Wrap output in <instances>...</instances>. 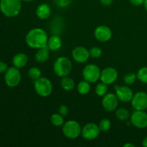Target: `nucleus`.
Wrapping results in <instances>:
<instances>
[{
  "mask_svg": "<svg viewBox=\"0 0 147 147\" xmlns=\"http://www.w3.org/2000/svg\"><path fill=\"white\" fill-rule=\"evenodd\" d=\"M48 36L42 28H34L28 32L25 37V42L30 47L40 49L47 45Z\"/></svg>",
  "mask_w": 147,
  "mask_h": 147,
  "instance_id": "nucleus-1",
  "label": "nucleus"
},
{
  "mask_svg": "<svg viewBox=\"0 0 147 147\" xmlns=\"http://www.w3.org/2000/svg\"><path fill=\"white\" fill-rule=\"evenodd\" d=\"M21 9V0H0V11L6 17H17Z\"/></svg>",
  "mask_w": 147,
  "mask_h": 147,
  "instance_id": "nucleus-2",
  "label": "nucleus"
},
{
  "mask_svg": "<svg viewBox=\"0 0 147 147\" xmlns=\"http://www.w3.org/2000/svg\"><path fill=\"white\" fill-rule=\"evenodd\" d=\"M73 64L70 59L67 57H60L55 61L53 65L54 73L59 77L67 76L72 71Z\"/></svg>",
  "mask_w": 147,
  "mask_h": 147,
  "instance_id": "nucleus-3",
  "label": "nucleus"
},
{
  "mask_svg": "<svg viewBox=\"0 0 147 147\" xmlns=\"http://www.w3.org/2000/svg\"><path fill=\"white\" fill-rule=\"evenodd\" d=\"M34 88L36 93L41 97H48L53 92V86L52 82L47 78L40 77L34 80Z\"/></svg>",
  "mask_w": 147,
  "mask_h": 147,
  "instance_id": "nucleus-4",
  "label": "nucleus"
},
{
  "mask_svg": "<svg viewBox=\"0 0 147 147\" xmlns=\"http://www.w3.org/2000/svg\"><path fill=\"white\" fill-rule=\"evenodd\" d=\"M82 128L80 123L74 120H70L63 124V133L66 138L75 139L81 134Z\"/></svg>",
  "mask_w": 147,
  "mask_h": 147,
  "instance_id": "nucleus-5",
  "label": "nucleus"
},
{
  "mask_svg": "<svg viewBox=\"0 0 147 147\" xmlns=\"http://www.w3.org/2000/svg\"><path fill=\"white\" fill-rule=\"evenodd\" d=\"M21 78L22 76L20 70L15 66L9 67L4 75L5 83L10 88H14L18 86L21 81Z\"/></svg>",
  "mask_w": 147,
  "mask_h": 147,
  "instance_id": "nucleus-6",
  "label": "nucleus"
},
{
  "mask_svg": "<svg viewBox=\"0 0 147 147\" xmlns=\"http://www.w3.org/2000/svg\"><path fill=\"white\" fill-rule=\"evenodd\" d=\"M100 73L101 71L98 66L95 64H88L83 68V78L90 83H94L100 79Z\"/></svg>",
  "mask_w": 147,
  "mask_h": 147,
  "instance_id": "nucleus-7",
  "label": "nucleus"
},
{
  "mask_svg": "<svg viewBox=\"0 0 147 147\" xmlns=\"http://www.w3.org/2000/svg\"><path fill=\"white\" fill-rule=\"evenodd\" d=\"M99 126L95 123H88L85 125L81 131V135L86 140H93L100 134Z\"/></svg>",
  "mask_w": 147,
  "mask_h": 147,
  "instance_id": "nucleus-8",
  "label": "nucleus"
},
{
  "mask_svg": "<svg viewBox=\"0 0 147 147\" xmlns=\"http://www.w3.org/2000/svg\"><path fill=\"white\" fill-rule=\"evenodd\" d=\"M131 102L135 110L145 111L147 109V93L142 91L135 93Z\"/></svg>",
  "mask_w": 147,
  "mask_h": 147,
  "instance_id": "nucleus-9",
  "label": "nucleus"
},
{
  "mask_svg": "<svg viewBox=\"0 0 147 147\" xmlns=\"http://www.w3.org/2000/svg\"><path fill=\"white\" fill-rule=\"evenodd\" d=\"M131 122L135 127L145 129L147 127V113L144 111L136 110L131 116Z\"/></svg>",
  "mask_w": 147,
  "mask_h": 147,
  "instance_id": "nucleus-10",
  "label": "nucleus"
},
{
  "mask_svg": "<svg viewBox=\"0 0 147 147\" xmlns=\"http://www.w3.org/2000/svg\"><path fill=\"white\" fill-rule=\"evenodd\" d=\"M119 98L116 94L112 93H106L103 97L102 106L103 109L109 112L114 111L119 105Z\"/></svg>",
  "mask_w": 147,
  "mask_h": 147,
  "instance_id": "nucleus-11",
  "label": "nucleus"
},
{
  "mask_svg": "<svg viewBox=\"0 0 147 147\" xmlns=\"http://www.w3.org/2000/svg\"><path fill=\"white\" fill-rule=\"evenodd\" d=\"M116 90V95L120 101L123 103H128L131 100L134 96V93L131 89L126 86H114Z\"/></svg>",
  "mask_w": 147,
  "mask_h": 147,
  "instance_id": "nucleus-12",
  "label": "nucleus"
},
{
  "mask_svg": "<svg viewBox=\"0 0 147 147\" xmlns=\"http://www.w3.org/2000/svg\"><path fill=\"white\" fill-rule=\"evenodd\" d=\"M118 76H119V73L114 67H108L101 71L100 80L106 84L111 85L117 80Z\"/></svg>",
  "mask_w": 147,
  "mask_h": 147,
  "instance_id": "nucleus-13",
  "label": "nucleus"
},
{
  "mask_svg": "<svg viewBox=\"0 0 147 147\" xmlns=\"http://www.w3.org/2000/svg\"><path fill=\"white\" fill-rule=\"evenodd\" d=\"M95 37L99 42H106L111 40L112 37V31L109 27L100 25L96 27L94 32Z\"/></svg>",
  "mask_w": 147,
  "mask_h": 147,
  "instance_id": "nucleus-14",
  "label": "nucleus"
},
{
  "mask_svg": "<svg viewBox=\"0 0 147 147\" xmlns=\"http://www.w3.org/2000/svg\"><path fill=\"white\" fill-rule=\"evenodd\" d=\"M72 57L76 63H86L90 57V53H89V50H88L86 47L78 46L73 50Z\"/></svg>",
  "mask_w": 147,
  "mask_h": 147,
  "instance_id": "nucleus-15",
  "label": "nucleus"
},
{
  "mask_svg": "<svg viewBox=\"0 0 147 147\" xmlns=\"http://www.w3.org/2000/svg\"><path fill=\"white\" fill-rule=\"evenodd\" d=\"M51 14V8L46 3H42L37 7L36 9V15L40 20H46Z\"/></svg>",
  "mask_w": 147,
  "mask_h": 147,
  "instance_id": "nucleus-16",
  "label": "nucleus"
},
{
  "mask_svg": "<svg viewBox=\"0 0 147 147\" xmlns=\"http://www.w3.org/2000/svg\"><path fill=\"white\" fill-rule=\"evenodd\" d=\"M27 63H28V57L24 53H17L13 57V65L15 66L17 68L20 69L22 67H24L27 64Z\"/></svg>",
  "mask_w": 147,
  "mask_h": 147,
  "instance_id": "nucleus-17",
  "label": "nucleus"
},
{
  "mask_svg": "<svg viewBox=\"0 0 147 147\" xmlns=\"http://www.w3.org/2000/svg\"><path fill=\"white\" fill-rule=\"evenodd\" d=\"M50 50L47 46L38 49L34 56L36 61L40 63H45L50 57Z\"/></svg>",
  "mask_w": 147,
  "mask_h": 147,
  "instance_id": "nucleus-18",
  "label": "nucleus"
},
{
  "mask_svg": "<svg viewBox=\"0 0 147 147\" xmlns=\"http://www.w3.org/2000/svg\"><path fill=\"white\" fill-rule=\"evenodd\" d=\"M47 46L52 51H57L62 47L61 39L57 35L52 36L48 38Z\"/></svg>",
  "mask_w": 147,
  "mask_h": 147,
  "instance_id": "nucleus-19",
  "label": "nucleus"
},
{
  "mask_svg": "<svg viewBox=\"0 0 147 147\" xmlns=\"http://www.w3.org/2000/svg\"><path fill=\"white\" fill-rule=\"evenodd\" d=\"M61 87L66 91H70L73 90L75 87V81L71 78L65 76L62 78L61 82H60Z\"/></svg>",
  "mask_w": 147,
  "mask_h": 147,
  "instance_id": "nucleus-20",
  "label": "nucleus"
},
{
  "mask_svg": "<svg viewBox=\"0 0 147 147\" xmlns=\"http://www.w3.org/2000/svg\"><path fill=\"white\" fill-rule=\"evenodd\" d=\"M90 83L86 80H83L78 84L77 90L80 94L86 95L90 92Z\"/></svg>",
  "mask_w": 147,
  "mask_h": 147,
  "instance_id": "nucleus-21",
  "label": "nucleus"
},
{
  "mask_svg": "<svg viewBox=\"0 0 147 147\" xmlns=\"http://www.w3.org/2000/svg\"><path fill=\"white\" fill-rule=\"evenodd\" d=\"M116 116L120 121H126L130 117V113L127 109L124 108H119L116 111Z\"/></svg>",
  "mask_w": 147,
  "mask_h": 147,
  "instance_id": "nucleus-22",
  "label": "nucleus"
},
{
  "mask_svg": "<svg viewBox=\"0 0 147 147\" xmlns=\"http://www.w3.org/2000/svg\"><path fill=\"white\" fill-rule=\"evenodd\" d=\"M50 121L53 126L56 127H60L64 124L63 116L60 113H54L50 117Z\"/></svg>",
  "mask_w": 147,
  "mask_h": 147,
  "instance_id": "nucleus-23",
  "label": "nucleus"
},
{
  "mask_svg": "<svg viewBox=\"0 0 147 147\" xmlns=\"http://www.w3.org/2000/svg\"><path fill=\"white\" fill-rule=\"evenodd\" d=\"M96 94L100 97H103L108 92V85L104 83H100L96 86V90H95Z\"/></svg>",
  "mask_w": 147,
  "mask_h": 147,
  "instance_id": "nucleus-24",
  "label": "nucleus"
},
{
  "mask_svg": "<svg viewBox=\"0 0 147 147\" xmlns=\"http://www.w3.org/2000/svg\"><path fill=\"white\" fill-rule=\"evenodd\" d=\"M28 76L33 80H36L41 77V70L36 67H32L28 70Z\"/></svg>",
  "mask_w": 147,
  "mask_h": 147,
  "instance_id": "nucleus-25",
  "label": "nucleus"
},
{
  "mask_svg": "<svg viewBox=\"0 0 147 147\" xmlns=\"http://www.w3.org/2000/svg\"><path fill=\"white\" fill-rule=\"evenodd\" d=\"M137 79L141 82L147 84V67H143L137 72Z\"/></svg>",
  "mask_w": 147,
  "mask_h": 147,
  "instance_id": "nucleus-26",
  "label": "nucleus"
},
{
  "mask_svg": "<svg viewBox=\"0 0 147 147\" xmlns=\"http://www.w3.org/2000/svg\"><path fill=\"white\" fill-rule=\"evenodd\" d=\"M136 79H137V76L136 73H129L125 75L123 77V82L128 86H131L135 83Z\"/></svg>",
  "mask_w": 147,
  "mask_h": 147,
  "instance_id": "nucleus-27",
  "label": "nucleus"
},
{
  "mask_svg": "<svg viewBox=\"0 0 147 147\" xmlns=\"http://www.w3.org/2000/svg\"><path fill=\"white\" fill-rule=\"evenodd\" d=\"M98 126L100 131L106 132L108 131H109V129H111V121L109 120V119H103L102 120H100Z\"/></svg>",
  "mask_w": 147,
  "mask_h": 147,
  "instance_id": "nucleus-28",
  "label": "nucleus"
},
{
  "mask_svg": "<svg viewBox=\"0 0 147 147\" xmlns=\"http://www.w3.org/2000/svg\"><path fill=\"white\" fill-rule=\"evenodd\" d=\"M90 56L93 58H98L100 57L102 54V50L98 47H93L89 50Z\"/></svg>",
  "mask_w": 147,
  "mask_h": 147,
  "instance_id": "nucleus-29",
  "label": "nucleus"
},
{
  "mask_svg": "<svg viewBox=\"0 0 147 147\" xmlns=\"http://www.w3.org/2000/svg\"><path fill=\"white\" fill-rule=\"evenodd\" d=\"M72 1L73 0H54L56 5L58 6L59 7H62V8H64V7L70 5Z\"/></svg>",
  "mask_w": 147,
  "mask_h": 147,
  "instance_id": "nucleus-30",
  "label": "nucleus"
},
{
  "mask_svg": "<svg viewBox=\"0 0 147 147\" xmlns=\"http://www.w3.org/2000/svg\"><path fill=\"white\" fill-rule=\"evenodd\" d=\"M59 113L61 114L63 116H67V113H68V109H67V106L65 105H61L59 108Z\"/></svg>",
  "mask_w": 147,
  "mask_h": 147,
  "instance_id": "nucleus-31",
  "label": "nucleus"
},
{
  "mask_svg": "<svg viewBox=\"0 0 147 147\" xmlns=\"http://www.w3.org/2000/svg\"><path fill=\"white\" fill-rule=\"evenodd\" d=\"M8 69V66L6 63L3 61H0V73H5Z\"/></svg>",
  "mask_w": 147,
  "mask_h": 147,
  "instance_id": "nucleus-32",
  "label": "nucleus"
},
{
  "mask_svg": "<svg viewBox=\"0 0 147 147\" xmlns=\"http://www.w3.org/2000/svg\"><path fill=\"white\" fill-rule=\"evenodd\" d=\"M130 2L134 6H141L144 4V0H129Z\"/></svg>",
  "mask_w": 147,
  "mask_h": 147,
  "instance_id": "nucleus-33",
  "label": "nucleus"
},
{
  "mask_svg": "<svg viewBox=\"0 0 147 147\" xmlns=\"http://www.w3.org/2000/svg\"><path fill=\"white\" fill-rule=\"evenodd\" d=\"M114 0H100V3L104 6H109L113 2Z\"/></svg>",
  "mask_w": 147,
  "mask_h": 147,
  "instance_id": "nucleus-34",
  "label": "nucleus"
},
{
  "mask_svg": "<svg viewBox=\"0 0 147 147\" xmlns=\"http://www.w3.org/2000/svg\"><path fill=\"white\" fill-rule=\"evenodd\" d=\"M142 145H143L144 147H147V136L146 138H144V139L143 140V142H142Z\"/></svg>",
  "mask_w": 147,
  "mask_h": 147,
  "instance_id": "nucleus-35",
  "label": "nucleus"
},
{
  "mask_svg": "<svg viewBox=\"0 0 147 147\" xmlns=\"http://www.w3.org/2000/svg\"><path fill=\"white\" fill-rule=\"evenodd\" d=\"M123 146L124 147H129V146H130V147H134L135 146L134 144H131V143H128V144H125L124 145H123Z\"/></svg>",
  "mask_w": 147,
  "mask_h": 147,
  "instance_id": "nucleus-36",
  "label": "nucleus"
},
{
  "mask_svg": "<svg viewBox=\"0 0 147 147\" xmlns=\"http://www.w3.org/2000/svg\"><path fill=\"white\" fill-rule=\"evenodd\" d=\"M144 5L145 9H146L147 11V0H144Z\"/></svg>",
  "mask_w": 147,
  "mask_h": 147,
  "instance_id": "nucleus-37",
  "label": "nucleus"
},
{
  "mask_svg": "<svg viewBox=\"0 0 147 147\" xmlns=\"http://www.w3.org/2000/svg\"><path fill=\"white\" fill-rule=\"evenodd\" d=\"M22 1H24V2H30V1H33V0H21Z\"/></svg>",
  "mask_w": 147,
  "mask_h": 147,
  "instance_id": "nucleus-38",
  "label": "nucleus"
}]
</instances>
